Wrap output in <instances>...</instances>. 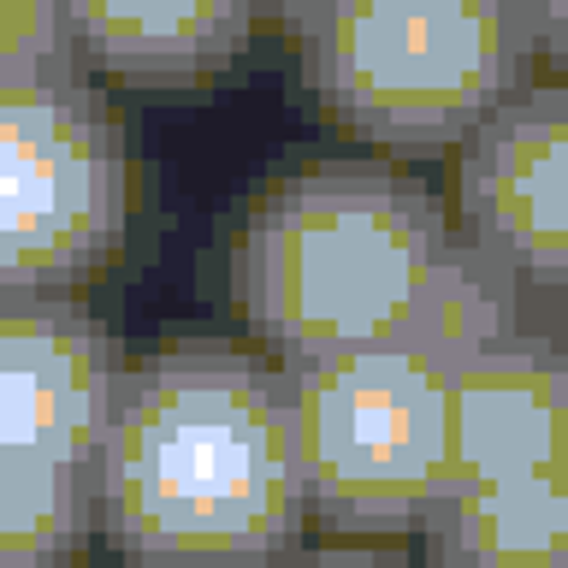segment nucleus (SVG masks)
<instances>
[{"instance_id": "f257e3e1", "label": "nucleus", "mask_w": 568, "mask_h": 568, "mask_svg": "<svg viewBox=\"0 0 568 568\" xmlns=\"http://www.w3.org/2000/svg\"><path fill=\"white\" fill-rule=\"evenodd\" d=\"M95 515L136 568H273L308 515L291 379L213 337L119 367Z\"/></svg>"}, {"instance_id": "f03ea898", "label": "nucleus", "mask_w": 568, "mask_h": 568, "mask_svg": "<svg viewBox=\"0 0 568 568\" xmlns=\"http://www.w3.org/2000/svg\"><path fill=\"white\" fill-rule=\"evenodd\" d=\"M456 225L379 160H314L248 195L231 231V296L284 367L403 337Z\"/></svg>"}, {"instance_id": "7ed1b4c3", "label": "nucleus", "mask_w": 568, "mask_h": 568, "mask_svg": "<svg viewBox=\"0 0 568 568\" xmlns=\"http://www.w3.org/2000/svg\"><path fill=\"white\" fill-rule=\"evenodd\" d=\"M291 30L308 95L385 154L462 149L539 53L527 0H320Z\"/></svg>"}, {"instance_id": "20e7f679", "label": "nucleus", "mask_w": 568, "mask_h": 568, "mask_svg": "<svg viewBox=\"0 0 568 568\" xmlns=\"http://www.w3.org/2000/svg\"><path fill=\"white\" fill-rule=\"evenodd\" d=\"M308 509L344 532L433 521L456 491L450 367L415 337H379L284 373Z\"/></svg>"}, {"instance_id": "39448f33", "label": "nucleus", "mask_w": 568, "mask_h": 568, "mask_svg": "<svg viewBox=\"0 0 568 568\" xmlns=\"http://www.w3.org/2000/svg\"><path fill=\"white\" fill-rule=\"evenodd\" d=\"M131 220L124 131L78 65L0 78V296H60Z\"/></svg>"}, {"instance_id": "423d86ee", "label": "nucleus", "mask_w": 568, "mask_h": 568, "mask_svg": "<svg viewBox=\"0 0 568 568\" xmlns=\"http://www.w3.org/2000/svg\"><path fill=\"white\" fill-rule=\"evenodd\" d=\"M462 237L527 291H568V78L521 83L456 154Z\"/></svg>"}, {"instance_id": "0eeeda50", "label": "nucleus", "mask_w": 568, "mask_h": 568, "mask_svg": "<svg viewBox=\"0 0 568 568\" xmlns=\"http://www.w3.org/2000/svg\"><path fill=\"white\" fill-rule=\"evenodd\" d=\"M119 349L71 296H0V456L95 468Z\"/></svg>"}, {"instance_id": "6e6552de", "label": "nucleus", "mask_w": 568, "mask_h": 568, "mask_svg": "<svg viewBox=\"0 0 568 568\" xmlns=\"http://www.w3.org/2000/svg\"><path fill=\"white\" fill-rule=\"evenodd\" d=\"M450 450L462 479L568 462V344L539 326L450 367Z\"/></svg>"}, {"instance_id": "1a4fd4ad", "label": "nucleus", "mask_w": 568, "mask_h": 568, "mask_svg": "<svg viewBox=\"0 0 568 568\" xmlns=\"http://www.w3.org/2000/svg\"><path fill=\"white\" fill-rule=\"evenodd\" d=\"M71 53L124 83H207L255 36L261 0H60Z\"/></svg>"}, {"instance_id": "9d476101", "label": "nucleus", "mask_w": 568, "mask_h": 568, "mask_svg": "<svg viewBox=\"0 0 568 568\" xmlns=\"http://www.w3.org/2000/svg\"><path fill=\"white\" fill-rule=\"evenodd\" d=\"M438 568H568V462L462 479L433 509Z\"/></svg>"}, {"instance_id": "9b49d317", "label": "nucleus", "mask_w": 568, "mask_h": 568, "mask_svg": "<svg viewBox=\"0 0 568 568\" xmlns=\"http://www.w3.org/2000/svg\"><path fill=\"white\" fill-rule=\"evenodd\" d=\"M527 284L509 273L497 255H486L479 243H468L456 231L450 248H444L433 284H426V302L415 314V326L403 337H415V344L433 355L444 367H462L474 362V355H486L497 344H509L515 332H527Z\"/></svg>"}, {"instance_id": "f8f14e48", "label": "nucleus", "mask_w": 568, "mask_h": 568, "mask_svg": "<svg viewBox=\"0 0 568 568\" xmlns=\"http://www.w3.org/2000/svg\"><path fill=\"white\" fill-rule=\"evenodd\" d=\"M95 521V468L0 456V568H65Z\"/></svg>"}, {"instance_id": "ddd939ff", "label": "nucleus", "mask_w": 568, "mask_h": 568, "mask_svg": "<svg viewBox=\"0 0 568 568\" xmlns=\"http://www.w3.org/2000/svg\"><path fill=\"white\" fill-rule=\"evenodd\" d=\"M78 65L60 0H0V78L7 71H60Z\"/></svg>"}, {"instance_id": "4468645a", "label": "nucleus", "mask_w": 568, "mask_h": 568, "mask_svg": "<svg viewBox=\"0 0 568 568\" xmlns=\"http://www.w3.org/2000/svg\"><path fill=\"white\" fill-rule=\"evenodd\" d=\"M273 568H415L403 550L390 545H362V539H344V545H308V550H284Z\"/></svg>"}, {"instance_id": "2eb2a0df", "label": "nucleus", "mask_w": 568, "mask_h": 568, "mask_svg": "<svg viewBox=\"0 0 568 568\" xmlns=\"http://www.w3.org/2000/svg\"><path fill=\"white\" fill-rule=\"evenodd\" d=\"M527 18H532V36H539V53L550 60H568V0H527Z\"/></svg>"}, {"instance_id": "dca6fc26", "label": "nucleus", "mask_w": 568, "mask_h": 568, "mask_svg": "<svg viewBox=\"0 0 568 568\" xmlns=\"http://www.w3.org/2000/svg\"><path fill=\"white\" fill-rule=\"evenodd\" d=\"M320 0H261V12H273V18H284V24H296L302 12H314Z\"/></svg>"}, {"instance_id": "f3484780", "label": "nucleus", "mask_w": 568, "mask_h": 568, "mask_svg": "<svg viewBox=\"0 0 568 568\" xmlns=\"http://www.w3.org/2000/svg\"><path fill=\"white\" fill-rule=\"evenodd\" d=\"M562 78H568V60H562Z\"/></svg>"}]
</instances>
